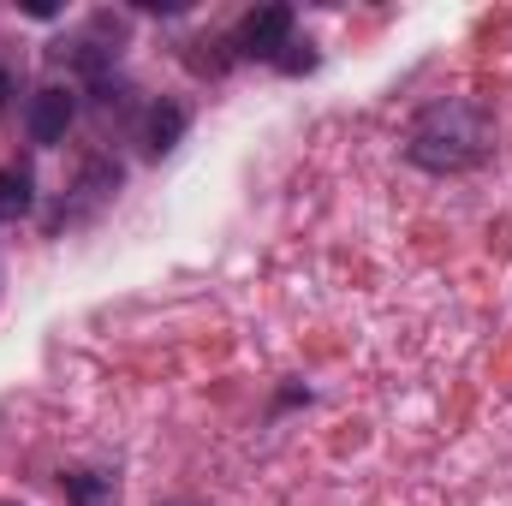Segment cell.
Listing matches in <instances>:
<instances>
[{"mask_svg": "<svg viewBox=\"0 0 512 506\" xmlns=\"http://www.w3.org/2000/svg\"><path fill=\"white\" fill-rule=\"evenodd\" d=\"M489 149H495V120H489L477 102H459V96L423 108V114L411 120V131H405V155H411L423 173H465V167H477Z\"/></svg>", "mask_w": 512, "mask_h": 506, "instance_id": "obj_1", "label": "cell"}, {"mask_svg": "<svg viewBox=\"0 0 512 506\" xmlns=\"http://www.w3.org/2000/svg\"><path fill=\"white\" fill-rule=\"evenodd\" d=\"M54 60L78 66V72H84L90 84H96V78H108V66L120 60V24H114L108 12H102V18H90V24H84L78 36H66V42L54 48Z\"/></svg>", "mask_w": 512, "mask_h": 506, "instance_id": "obj_2", "label": "cell"}, {"mask_svg": "<svg viewBox=\"0 0 512 506\" xmlns=\"http://www.w3.org/2000/svg\"><path fill=\"white\" fill-rule=\"evenodd\" d=\"M72 114H78V96H72L66 84H42V90L30 96V108H24V131H30V143H36V149L66 143Z\"/></svg>", "mask_w": 512, "mask_h": 506, "instance_id": "obj_3", "label": "cell"}, {"mask_svg": "<svg viewBox=\"0 0 512 506\" xmlns=\"http://www.w3.org/2000/svg\"><path fill=\"white\" fill-rule=\"evenodd\" d=\"M280 48H292V6H256L239 24V54L280 66Z\"/></svg>", "mask_w": 512, "mask_h": 506, "instance_id": "obj_4", "label": "cell"}, {"mask_svg": "<svg viewBox=\"0 0 512 506\" xmlns=\"http://www.w3.org/2000/svg\"><path fill=\"white\" fill-rule=\"evenodd\" d=\"M179 137H185V108H179V102H149V108H143V120H137L143 155H167Z\"/></svg>", "mask_w": 512, "mask_h": 506, "instance_id": "obj_5", "label": "cell"}, {"mask_svg": "<svg viewBox=\"0 0 512 506\" xmlns=\"http://www.w3.org/2000/svg\"><path fill=\"white\" fill-rule=\"evenodd\" d=\"M30 173L24 167H0V221H18V215H30Z\"/></svg>", "mask_w": 512, "mask_h": 506, "instance_id": "obj_6", "label": "cell"}, {"mask_svg": "<svg viewBox=\"0 0 512 506\" xmlns=\"http://www.w3.org/2000/svg\"><path fill=\"white\" fill-rule=\"evenodd\" d=\"M66 495H72L78 506H114L120 501L114 477H96V471H72V477H66Z\"/></svg>", "mask_w": 512, "mask_h": 506, "instance_id": "obj_7", "label": "cell"}, {"mask_svg": "<svg viewBox=\"0 0 512 506\" xmlns=\"http://www.w3.org/2000/svg\"><path fill=\"white\" fill-rule=\"evenodd\" d=\"M6 96H12V78L0 72V114H6Z\"/></svg>", "mask_w": 512, "mask_h": 506, "instance_id": "obj_8", "label": "cell"}, {"mask_svg": "<svg viewBox=\"0 0 512 506\" xmlns=\"http://www.w3.org/2000/svg\"><path fill=\"white\" fill-rule=\"evenodd\" d=\"M0 506H18V501H0Z\"/></svg>", "mask_w": 512, "mask_h": 506, "instance_id": "obj_9", "label": "cell"}]
</instances>
